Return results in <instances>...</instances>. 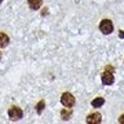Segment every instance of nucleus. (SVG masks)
I'll return each mask as SVG.
<instances>
[{
  "instance_id": "nucleus-12",
  "label": "nucleus",
  "mask_w": 124,
  "mask_h": 124,
  "mask_svg": "<svg viewBox=\"0 0 124 124\" xmlns=\"http://www.w3.org/2000/svg\"><path fill=\"white\" fill-rule=\"evenodd\" d=\"M105 70H106V72H112V73H113V72H115V69H113V66L106 65V66H105Z\"/></svg>"
},
{
  "instance_id": "nucleus-6",
  "label": "nucleus",
  "mask_w": 124,
  "mask_h": 124,
  "mask_svg": "<svg viewBox=\"0 0 124 124\" xmlns=\"http://www.w3.org/2000/svg\"><path fill=\"white\" fill-rule=\"evenodd\" d=\"M28 6H29V8L33 10V11H37V10L41 8V6H43V0H26Z\"/></svg>"
},
{
  "instance_id": "nucleus-5",
  "label": "nucleus",
  "mask_w": 124,
  "mask_h": 124,
  "mask_svg": "<svg viewBox=\"0 0 124 124\" xmlns=\"http://www.w3.org/2000/svg\"><path fill=\"white\" fill-rule=\"evenodd\" d=\"M101 80H102V83H103L105 85H110V84L115 83V76H113L112 72L103 70L102 72V75H101Z\"/></svg>"
},
{
  "instance_id": "nucleus-13",
  "label": "nucleus",
  "mask_w": 124,
  "mask_h": 124,
  "mask_svg": "<svg viewBox=\"0 0 124 124\" xmlns=\"http://www.w3.org/2000/svg\"><path fill=\"white\" fill-rule=\"evenodd\" d=\"M0 59H1V53H0Z\"/></svg>"
},
{
  "instance_id": "nucleus-3",
  "label": "nucleus",
  "mask_w": 124,
  "mask_h": 124,
  "mask_svg": "<svg viewBox=\"0 0 124 124\" xmlns=\"http://www.w3.org/2000/svg\"><path fill=\"white\" fill-rule=\"evenodd\" d=\"M23 116V112L21 108L15 106V105H13V106H10L8 109V117L11 120H14V121H17V120H21Z\"/></svg>"
},
{
  "instance_id": "nucleus-11",
  "label": "nucleus",
  "mask_w": 124,
  "mask_h": 124,
  "mask_svg": "<svg viewBox=\"0 0 124 124\" xmlns=\"http://www.w3.org/2000/svg\"><path fill=\"white\" fill-rule=\"evenodd\" d=\"M117 121H119L120 124H124V112H123V113H120V115L117 116Z\"/></svg>"
},
{
  "instance_id": "nucleus-1",
  "label": "nucleus",
  "mask_w": 124,
  "mask_h": 124,
  "mask_svg": "<svg viewBox=\"0 0 124 124\" xmlns=\"http://www.w3.org/2000/svg\"><path fill=\"white\" fill-rule=\"evenodd\" d=\"M61 103L63 105L65 108H73L75 106V103H76V98L73 97V94L72 93H62L61 95Z\"/></svg>"
},
{
  "instance_id": "nucleus-8",
  "label": "nucleus",
  "mask_w": 124,
  "mask_h": 124,
  "mask_svg": "<svg viewBox=\"0 0 124 124\" xmlns=\"http://www.w3.org/2000/svg\"><path fill=\"white\" fill-rule=\"evenodd\" d=\"M61 119L62 120H69L72 117V110H70V108H63L61 110Z\"/></svg>"
},
{
  "instance_id": "nucleus-9",
  "label": "nucleus",
  "mask_w": 124,
  "mask_h": 124,
  "mask_svg": "<svg viewBox=\"0 0 124 124\" xmlns=\"http://www.w3.org/2000/svg\"><path fill=\"white\" fill-rule=\"evenodd\" d=\"M44 106H46V102H44V99H41V101H40L37 105H36V112H37L39 115H41V112H43Z\"/></svg>"
},
{
  "instance_id": "nucleus-10",
  "label": "nucleus",
  "mask_w": 124,
  "mask_h": 124,
  "mask_svg": "<svg viewBox=\"0 0 124 124\" xmlns=\"http://www.w3.org/2000/svg\"><path fill=\"white\" fill-rule=\"evenodd\" d=\"M103 98H97V99H94L93 101V103H91V105H93V108H99V106H102V105H103Z\"/></svg>"
},
{
  "instance_id": "nucleus-14",
  "label": "nucleus",
  "mask_w": 124,
  "mask_h": 124,
  "mask_svg": "<svg viewBox=\"0 0 124 124\" xmlns=\"http://www.w3.org/2000/svg\"><path fill=\"white\" fill-rule=\"evenodd\" d=\"M1 1H3V0H0V3H1Z\"/></svg>"
},
{
  "instance_id": "nucleus-7",
  "label": "nucleus",
  "mask_w": 124,
  "mask_h": 124,
  "mask_svg": "<svg viewBox=\"0 0 124 124\" xmlns=\"http://www.w3.org/2000/svg\"><path fill=\"white\" fill-rule=\"evenodd\" d=\"M10 44V37L4 32H0V48H4Z\"/></svg>"
},
{
  "instance_id": "nucleus-2",
  "label": "nucleus",
  "mask_w": 124,
  "mask_h": 124,
  "mask_svg": "<svg viewBox=\"0 0 124 124\" xmlns=\"http://www.w3.org/2000/svg\"><path fill=\"white\" fill-rule=\"evenodd\" d=\"M113 22H112V19L109 18H103L101 22H99V31L103 33V35H110L112 32H113Z\"/></svg>"
},
{
  "instance_id": "nucleus-4",
  "label": "nucleus",
  "mask_w": 124,
  "mask_h": 124,
  "mask_svg": "<svg viewBox=\"0 0 124 124\" xmlns=\"http://www.w3.org/2000/svg\"><path fill=\"white\" fill-rule=\"evenodd\" d=\"M102 121V115L99 112H91L85 116V123L88 124H99Z\"/></svg>"
}]
</instances>
